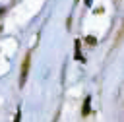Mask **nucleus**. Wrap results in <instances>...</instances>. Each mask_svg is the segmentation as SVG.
<instances>
[{"label": "nucleus", "instance_id": "nucleus-1", "mask_svg": "<svg viewBox=\"0 0 124 122\" xmlns=\"http://www.w3.org/2000/svg\"><path fill=\"white\" fill-rule=\"evenodd\" d=\"M27 72H29V54L25 56L23 66H21V76H19V83H21V85H23V83H25V79H27Z\"/></svg>", "mask_w": 124, "mask_h": 122}, {"label": "nucleus", "instance_id": "nucleus-2", "mask_svg": "<svg viewBox=\"0 0 124 122\" xmlns=\"http://www.w3.org/2000/svg\"><path fill=\"white\" fill-rule=\"evenodd\" d=\"M89 108H91V97H85V103H83V108H81L83 116H85V114H89Z\"/></svg>", "mask_w": 124, "mask_h": 122}, {"label": "nucleus", "instance_id": "nucleus-3", "mask_svg": "<svg viewBox=\"0 0 124 122\" xmlns=\"http://www.w3.org/2000/svg\"><path fill=\"white\" fill-rule=\"evenodd\" d=\"M76 60H81V54H79V41H76Z\"/></svg>", "mask_w": 124, "mask_h": 122}, {"label": "nucleus", "instance_id": "nucleus-4", "mask_svg": "<svg viewBox=\"0 0 124 122\" xmlns=\"http://www.w3.org/2000/svg\"><path fill=\"white\" fill-rule=\"evenodd\" d=\"M14 122H21V108L16 110V116H14Z\"/></svg>", "mask_w": 124, "mask_h": 122}, {"label": "nucleus", "instance_id": "nucleus-5", "mask_svg": "<svg viewBox=\"0 0 124 122\" xmlns=\"http://www.w3.org/2000/svg\"><path fill=\"white\" fill-rule=\"evenodd\" d=\"M91 2H93V0H85V6H91Z\"/></svg>", "mask_w": 124, "mask_h": 122}]
</instances>
